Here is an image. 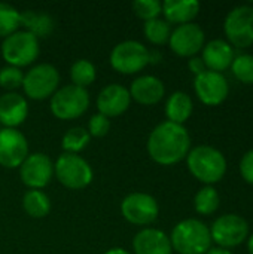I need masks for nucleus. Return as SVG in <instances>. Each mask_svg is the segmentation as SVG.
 <instances>
[{
  "instance_id": "nucleus-7",
  "label": "nucleus",
  "mask_w": 253,
  "mask_h": 254,
  "mask_svg": "<svg viewBox=\"0 0 253 254\" xmlns=\"http://www.w3.org/2000/svg\"><path fill=\"white\" fill-rule=\"evenodd\" d=\"M60 83V73L58 70L48 63L37 64L31 67L25 74L22 80V89L25 97L42 101L46 98H51L55 91L58 89Z\"/></svg>"
},
{
  "instance_id": "nucleus-18",
  "label": "nucleus",
  "mask_w": 253,
  "mask_h": 254,
  "mask_svg": "<svg viewBox=\"0 0 253 254\" xmlns=\"http://www.w3.org/2000/svg\"><path fill=\"white\" fill-rule=\"evenodd\" d=\"M134 254H171V243L166 232L155 228H145L133 238Z\"/></svg>"
},
{
  "instance_id": "nucleus-19",
  "label": "nucleus",
  "mask_w": 253,
  "mask_h": 254,
  "mask_svg": "<svg viewBox=\"0 0 253 254\" xmlns=\"http://www.w3.org/2000/svg\"><path fill=\"white\" fill-rule=\"evenodd\" d=\"M28 116V103L18 92H6L0 95V124L4 128H16L25 122Z\"/></svg>"
},
{
  "instance_id": "nucleus-26",
  "label": "nucleus",
  "mask_w": 253,
  "mask_h": 254,
  "mask_svg": "<svg viewBox=\"0 0 253 254\" xmlns=\"http://www.w3.org/2000/svg\"><path fill=\"white\" fill-rule=\"evenodd\" d=\"M70 79H72V85L86 89V86L92 85L94 80L97 79V68L89 60L81 58L72 64Z\"/></svg>"
},
{
  "instance_id": "nucleus-12",
  "label": "nucleus",
  "mask_w": 253,
  "mask_h": 254,
  "mask_svg": "<svg viewBox=\"0 0 253 254\" xmlns=\"http://www.w3.org/2000/svg\"><path fill=\"white\" fill-rule=\"evenodd\" d=\"M54 176V162L42 152L28 153L19 167V179L28 189L42 190L49 185Z\"/></svg>"
},
{
  "instance_id": "nucleus-1",
  "label": "nucleus",
  "mask_w": 253,
  "mask_h": 254,
  "mask_svg": "<svg viewBox=\"0 0 253 254\" xmlns=\"http://www.w3.org/2000/svg\"><path fill=\"white\" fill-rule=\"evenodd\" d=\"M146 149L154 162L164 167L176 165L186 159L191 150V135L183 125L166 121L151 131Z\"/></svg>"
},
{
  "instance_id": "nucleus-29",
  "label": "nucleus",
  "mask_w": 253,
  "mask_h": 254,
  "mask_svg": "<svg viewBox=\"0 0 253 254\" xmlns=\"http://www.w3.org/2000/svg\"><path fill=\"white\" fill-rule=\"evenodd\" d=\"M21 12L9 3L0 1V37H7L18 31L21 27L19 24Z\"/></svg>"
},
{
  "instance_id": "nucleus-5",
  "label": "nucleus",
  "mask_w": 253,
  "mask_h": 254,
  "mask_svg": "<svg viewBox=\"0 0 253 254\" xmlns=\"http://www.w3.org/2000/svg\"><path fill=\"white\" fill-rule=\"evenodd\" d=\"M1 58L7 65L21 68L33 64L40 52L39 39L25 30H18L13 34L3 39L1 43Z\"/></svg>"
},
{
  "instance_id": "nucleus-38",
  "label": "nucleus",
  "mask_w": 253,
  "mask_h": 254,
  "mask_svg": "<svg viewBox=\"0 0 253 254\" xmlns=\"http://www.w3.org/2000/svg\"><path fill=\"white\" fill-rule=\"evenodd\" d=\"M248 250H249V254H253V234L248 238Z\"/></svg>"
},
{
  "instance_id": "nucleus-14",
  "label": "nucleus",
  "mask_w": 253,
  "mask_h": 254,
  "mask_svg": "<svg viewBox=\"0 0 253 254\" xmlns=\"http://www.w3.org/2000/svg\"><path fill=\"white\" fill-rule=\"evenodd\" d=\"M194 91L203 104L209 107H215L222 104L228 98L230 85L222 73L206 70L204 73L195 76Z\"/></svg>"
},
{
  "instance_id": "nucleus-13",
  "label": "nucleus",
  "mask_w": 253,
  "mask_h": 254,
  "mask_svg": "<svg viewBox=\"0 0 253 254\" xmlns=\"http://www.w3.org/2000/svg\"><path fill=\"white\" fill-rule=\"evenodd\" d=\"M169 45L176 55L183 58H192L203 51L206 45V34L203 28L195 22L177 25L170 34Z\"/></svg>"
},
{
  "instance_id": "nucleus-9",
  "label": "nucleus",
  "mask_w": 253,
  "mask_h": 254,
  "mask_svg": "<svg viewBox=\"0 0 253 254\" xmlns=\"http://www.w3.org/2000/svg\"><path fill=\"white\" fill-rule=\"evenodd\" d=\"M212 243L222 249H234L249 238V223L239 214H224L210 228Z\"/></svg>"
},
{
  "instance_id": "nucleus-8",
  "label": "nucleus",
  "mask_w": 253,
  "mask_h": 254,
  "mask_svg": "<svg viewBox=\"0 0 253 254\" xmlns=\"http://www.w3.org/2000/svg\"><path fill=\"white\" fill-rule=\"evenodd\" d=\"M110 65L121 74H136L149 64V49L137 40H124L110 52Z\"/></svg>"
},
{
  "instance_id": "nucleus-22",
  "label": "nucleus",
  "mask_w": 253,
  "mask_h": 254,
  "mask_svg": "<svg viewBox=\"0 0 253 254\" xmlns=\"http://www.w3.org/2000/svg\"><path fill=\"white\" fill-rule=\"evenodd\" d=\"M192 110H194L192 98L183 91L173 92L166 101V116L169 122L183 125L191 118Z\"/></svg>"
},
{
  "instance_id": "nucleus-36",
  "label": "nucleus",
  "mask_w": 253,
  "mask_h": 254,
  "mask_svg": "<svg viewBox=\"0 0 253 254\" xmlns=\"http://www.w3.org/2000/svg\"><path fill=\"white\" fill-rule=\"evenodd\" d=\"M206 254H234L228 249H222V247H212Z\"/></svg>"
},
{
  "instance_id": "nucleus-16",
  "label": "nucleus",
  "mask_w": 253,
  "mask_h": 254,
  "mask_svg": "<svg viewBox=\"0 0 253 254\" xmlns=\"http://www.w3.org/2000/svg\"><path fill=\"white\" fill-rule=\"evenodd\" d=\"M131 104L130 92L119 83H110L104 86L97 97L98 113L106 118H116L124 115Z\"/></svg>"
},
{
  "instance_id": "nucleus-4",
  "label": "nucleus",
  "mask_w": 253,
  "mask_h": 254,
  "mask_svg": "<svg viewBox=\"0 0 253 254\" xmlns=\"http://www.w3.org/2000/svg\"><path fill=\"white\" fill-rule=\"evenodd\" d=\"M89 107V92L76 85H66L55 91L51 97V113L61 121H73L81 118Z\"/></svg>"
},
{
  "instance_id": "nucleus-6",
  "label": "nucleus",
  "mask_w": 253,
  "mask_h": 254,
  "mask_svg": "<svg viewBox=\"0 0 253 254\" xmlns=\"http://www.w3.org/2000/svg\"><path fill=\"white\" fill-rule=\"evenodd\" d=\"M54 176L67 189L81 190L91 185L94 173L88 161L75 153H63L54 164Z\"/></svg>"
},
{
  "instance_id": "nucleus-10",
  "label": "nucleus",
  "mask_w": 253,
  "mask_h": 254,
  "mask_svg": "<svg viewBox=\"0 0 253 254\" xmlns=\"http://www.w3.org/2000/svg\"><path fill=\"white\" fill-rule=\"evenodd\" d=\"M227 42L233 48H249L253 45V6L242 4L231 9L224 22Z\"/></svg>"
},
{
  "instance_id": "nucleus-20",
  "label": "nucleus",
  "mask_w": 253,
  "mask_h": 254,
  "mask_svg": "<svg viewBox=\"0 0 253 254\" xmlns=\"http://www.w3.org/2000/svg\"><path fill=\"white\" fill-rule=\"evenodd\" d=\"M201 60L204 61L207 70L222 73L231 67L234 60V48L222 39H213L207 42L203 48Z\"/></svg>"
},
{
  "instance_id": "nucleus-31",
  "label": "nucleus",
  "mask_w": 253,
  "mask_h": 254,
  "mask_svg": "<svg viewBox=\"0 0 253 254\" xmlns=\"http://www.w3.org/2000/svg\"><path fill=\"white\" fill-rule=\"evenodd\" d=\"M133 12L137 18L146 21L160 18L161 12H163V4L158 0H136L131 4Z\"/></svg>"
},
{
  "instance_id": "nucleus-35",
  "label": "nucleus",
  "mask_w": 253,
  "mask_h": 254,
  "mask_svg": "<svg viewBox=\"0 0 253 254\" xmlns=\"http://www.w3.org/2000/svg\"><path fill=\"white\" fill-rule=\"evenodd\" d=\"M188 67H189V70L195 76H198V74H201V73H204L207 70V67L204 64V61L201 60V57H192V58H189L188 60Z\"/></svg>"
},
{
  "instance_id": "nucleus-34",
  "label": "nucleus",
  "mask_w": 253,
  "mask_h": 254,
  "mask_svg": "<svg viewBox=\"0 0 253 254\" xmlns=\"http://www.w3.org/2000/svg\"><path fill=\"white\" fill-rule=\"evenodd\" d=\"M240 174L246 183L253 186V149L243 155L240 161Z\"/></svg>"
},
{
  "instance_id": "nucleus-21",
  "label": "nucleus",
  "mask_w": 253,
  "mask_h": 254,
  "mask_svg": "<svg viewBox=\"0 0 253 254\" xmlns=\"http://www.w3.org/2000/svg\"><path fill=\"white\" fill-rule=\"evenodd\" d=\"M161 4V13L169 24H189L200 13V3L197 0H166Z\"/></svg>"
},
{
  "instance_id": "nucleus-30",
  "label": "nucleus",
  "mask_w": 253,
  "mask_h": 254,
  "mask_svg": "<svg viewBox=\"0 0 253 254\" xmlns=\"http://www.w3.org/2000/svg\"><path fill=\"white\" fill-rule=\"evenodd\" d=\"M233 74L237 80L246 85H253V55L252 54H240L236 55L231 64Z\"/></svg>"
},
{
  "instance_id": "nucleus-23",
  "label": "nucleus",
  "mask_w": 253,
  "mask_h": 254,
  "mask_svg": "<svg viewBox=\"0 0 253 254\" xmlns=\"http://www.w3.org/2000/svg\"><path fill=\"white\" fill-rule=\"evenodd\" d=\"M19 24L25 31L31 33L36 39L48 37L55 27V22L51 15L39 10H24L19 16Z\"/></svg>"
},
{
  "instance_id": "nucleus-17",
  "label": "nucleus",
  "mask_w": 253,
  "mask_h": 254,
  "mask_svg": "<svg viewBox=\"0 0 253 254\" xmlns=\"http://www.w3.org/2000/svg\"><path fill=\"white\" fill-rule=\"evenodd\" d=\"M130 97L142 106H155L166 95V86L157 76L145 74L134 79L130 85Z\"/></svg>"
},
{
  "instance_id": "nucleus-32",
  "label": "nucleus",
  "mask_w": 253,
  "mask_h": 254,
  "mask_svg": "<svg viewBox=\"0 0 253 254\" xmlns=\"http://www.w3.org/2000/svg\"><path fill=\"white\" fill-rule=\"evenodd\" d=\"M24 73L21 68L4 65L0 68V88L6 89L7 92H15V89L22 86Z\"/></svg>"
},
{
  "instance_id": "nucleus-25",
  "label": "nucleus",
  "mask_w": 253,
  "mask_h": 254,
  "mask_svg": "<svg viewBox=\"0 0 253 254\" xmlns=\"http://www.w3.org/2000/svg\"><path fill=\"white\" fill-rule=\"evenodd\" d=\"M221 205L219 192L213 186H203L194 196V208L201 216H212Z\"/></svg>"
},
{
  "instance_id": "nucleus-24",
  "label": "nucleus",
  "mask_w": 253,
  "mask_h": 254,
  "mask_svg": "<svg viewBox=\"0 0 253 254\" xmlns=\"http://www.w3.org/2000/svg\"><path fill=\"white\" fill-rule=\"evenodd\" d=\"M22 210L33 219H43L51 211V199L43 190L28 189L22 196Z\"/></svg>"
},
{
  "instance_id": "nucleus-37",
  "label": "nucleus",
  "mask_w": 253,
  "mask_h": 254,
  "mask_svg": "<svg viewBox=\"0 0 253 254\" xmlns=\"http://www.w3.org/2000/svg\"><path fill=\"white\" fill-rule=\"evenodd\" d=\"M104 254H131L128 250H125V249H121V247H115V249H110V250H107Z\"/></svg>"
},
{
  "instance_id": "nucleus-11",
  "label": "nucleus",
  "mask_w": 253,
  "mask_h": 254,
  "mask_svg": "<svg viewBox=\"0 0 253 254\" xmlns=\"http://www.w3.org/2000/svg\"><path fill=\"white\" fill-rule=\"evenodd\" d=\"M122 217L136 226H149L160 216L158 201L145 192H133L121 202Z\"/></svg>"
},
{
  "instance_id": "nucleus-15",
  "label": "nucleus",
  "mask_w": 253,
  "mask_h": 254,
  "mask_svg": "<svg viewBox=\"0 0 253 254\" xmlns=\"http://www.w3.org/2000/svg\"><path fill=\"white\" fill-rule=\"evenodd\" d=\"M28 156V141L16 128L0 129V165L7 170L19 168Z\"/></svg>"
},
{
  "instance_id": "nucleus-2",
  "label": "nucleus",
  "mask_w": 253,
  "mask_h": 254,
  "mask_svg": "<svg viewBox=\"0 0 253 254\" xmlns=\"http://www.w3.org/2000/svg\"><path fill=\"white\" fill-rule=\"evenodd\" d=\"M189 173L206 186H213L227 174V159L221 150L212 146H197L189 150L186 156Z\"/></svg>"
},
{
  "instance_id": "nucleus-28",
  "label": "nucleus",
  "mask_w": 253,
  "mask_h": 254,
  "mask_svg": "<svg viewBox=\"0 0 253 254\" xmlns=\"http://www.w3.org/2000/svg\"><path fill=\"white\" fill-rule=\"evenodd\" d=\"M143 33H145V37L152 45H164V43H169V39L171 34V27L166 19L155 18V19L145 22Z\"/></svg>"
},
{
  "instance_id": "nucleus-33",
  "label": "nucleus",
  "mask_w": 253,
  "mask_h": 254,
  "mask_svg": "<svg viewBox=\"0 0 253 254\" xmlns=\"http://www.w3.org/2000/svg\"><path fill=\"white\" fill-rule=\"evenodd\" d=\"M110 129V119L100 115V113H95L91 116L89 122H88V132L91 137H95V138H100V137H104L107 135Z\"/></svg>"
},
{
  "instance_id": "nucleus-3",
  "label": "nucleus",
  "mask_w": 253,
  "mask_h": 254,
  "mask_svg": "<svg viewBox=\"0 0 253 254\" xmlns=\"http://www.w3.org/2000/svg\"><path fill=\"white\" fill-rule=\"evenodd\" d=\"M169 238L171 249L179 254H206L212 249L210 228L198 219L179 222Z\"/></svg>"
},
{
  "instance_id": "nucleus-27",
  "label": "nucleus",
  "mask_w": 253,
  "mask_h": 254,
  "mask_svg": "<svg viewBox=\"0 0 253 254\" xmlns=\"http://www.w3.org/2000/svg\"><path fill=\"white\" fill-rule=\"evenodd\" d=\"M91 135L88 132V129L82 128V127H73L69 131H66V134L61 138V147L64 150V153H75L78 155L81 150H84L88 144H89Z\"/></svg>"
}]
</instances>
